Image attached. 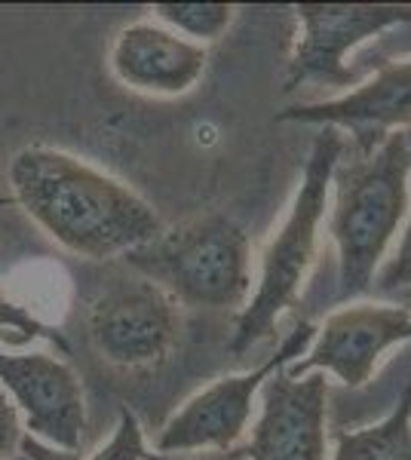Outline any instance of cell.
Wrapping results in <instances>:
<instances>
[{"instance_id":"d6986e66","label":"cell","mask_w":411,"mask_h":460,"mask_svg":"<svg viewBox=\"0 0 411 460\" xmlns=\"http://www.w3.org/2000/svg\"><path fill=\"white\" fill-rule=\"evenodd\" d=\"M19 455L25 460H84L80 451H65V448H52V445L34 439V436H22L19 442Z\"/></svg>"},{"instance_id":"30bf717a","label":"cell","mask_w":411,"mask_h":460,"mask_svg":"<svg viewBox=\"0 0 411 460\" xmlns=\"http://www.w3.org/2000/svg\"><path fill=\"white\" fill-rule=\"evenodd\" d=\"M328 381L323 372H273L261 387V414L243 460H328Z\"/></svg>"},{"instance_id":"2e32d148","label":"cell","mask_w":411,"mask_h":460,"mask_svg":"<svg viewBox=\"0 0 411 460\" xmlns=\"http://www.w3.org/2000/svg\"><path fill=\"white\" fill-rule=\"evenodd\" d=\"M89 460H160V455H151L145 442V429H141L136 414L130 408H121L114 433L89 455Z\"/></svg>"},{"instance_id":"9c48e42d","label":"cell","mask_w":411,"mask_h":460,"mask_svg":"<svg viewBox=\"0 0 411 460\" xmlns=\"http://www.w3.org/2000/svg\"><path fill=\"white\" fill-rule=\"evenodd\" d=\"M0 387L13 399L28 436L52 448H84V384L62 356L43 350H0Z\"/></svg>"},{"instance_id":"44dd1931","label":"cell","mask_w":411,"mask_h":460,"mask_svg":"<svg viewBox=\"0 0 411 460\" xmlns=\"http://www.w3.org/2000/svg\"><path fill=\"white\" fill-rule=\"evenodd\" d=\"M10 460H25V457H22V455H16V457H10Z\"/></svg>"},{"instance_id":"5b68a950","label":"cell","mask_w":411,"mask_h":460,"mask_svg":"<svg viewBox=\"0 0 411 460\" xmlns=\"http://www.w3.org/2000/svg\"><path fill=\"white\" fill-rule=\"evenodd\" d=\"M317 338V325L310 319H298L295 329L280 341L276 353L267 356L261 366L243 375H228L209 384L178 408L175 414L156 433L154 451L160 457L178 455H215V451H234L246 436L252 420V405L264 387V381L280 368L291 366L310 350Z\"/></svg>"},{"instance_id":"277c9868","label":"cell","mask_w":411,"mask_h":460,"mask_svg":"<svg viewBox=\"0 0 411 460\" xmlns=\"http://www.w3.org/2000/svg\"><path fill=\"white\" fill-rule=\"evenodd\" d=\"M126 261L188 307L243 310L252 295L249 234L228 215H203L163 230Z\"/></svg>"},{"instance_id":"ba28073f","label":"cell","mask_w":411,"mask_h":460,"mask_svg":"<svg viewBox=\"0 0 411 460\" xmlns=\"http://www.w3.org/2000/svg\"><path fill=\"white\" fill-rule=\"evenodd\" d=\"M411 341V310L393 301H356L335 310L317 329L304 359L282 372L301 377L310 372L335 375L344 387L360 390L371 381L387 350Z\"/></svg>"},{"instance_id":"4fadbf2b","label":"cell","mask_w":411,"mask_h":460,"mask_svg":"<svg viewBox=\"0 0 411 460\" xmlns=\"http://www.w3.org/2000/svg\"><path fill=\"white\" fill-rule=\"evenodd\" d=\"M332 460H411V375L378 424L338 433Z\"/></svg>"},{"instance_id":"8fae6325","label":"cell","mask_w":411,"mask_h":460,"mask_svg":"<svg viewBox=\"0 0 411 460\" xmlns=\"http://www.w3.org/2000/svg\"><path fill=\"white\" fill-rule=\"evenodd\" d=\"M276 120L347 129L350 151H375L387 136L411 129V58L380 65L369 80L335 99L291 105L280 111Z\"/></svg>"},{"instance_id":"5bb4252c","label":"cell","mask_w":411,"mask_h":460,"mask_svg":"<svg viewBox=\"0 0 411 460\" xmlns=\"http://www.w3.org/2000/svg\"><path fill=\"white\" fill-rule=\"evenodd\" d=\"M151 13L154 22L182 34L184 40L200 43V47L221 40L237 19L234 4H154Z\"/></svg>"},{"instance_id":"52a82bcc","label":"cell","mask_w":411,"mask_h":460,"mask_svg":"<svg viewBox=\"0 0 411 460\" xmlns=\"http://www.w3.org/2000/svg\"><path fill=\"white\" fill-rule=\"evenodd\" d=\"M89 341L117 368H151L182 335V304L151 279L117 283L89 304Z\"/></svg>"},{"instance_id":"7c38bea8","label":"cell","mask_w":411,"mask_h":460,"mask_svg":"<svg viewBox=\"0 0 411 460\" xmlns=\"http://www.w3.org/2000/svg\"><path fill=\"white\" fill-rule=\"evenodd\" d=\"M111 74L141 95L178 99L203 80L209 68V49L182 34L169 31L154 19H141L121 28L108 53Z\"/></svg>"},{"instance_id":"ac0fdd59","label":"cell","mask_w":411,"mask_h":460,"mask_svg":"<svg viewBox=\"0 0 411 460\" xmlns=\"http://www.w3.org/2000/svg\"><path fill=\"white\" fill-rule=\"evenodd\" d=\"M22 436H25V429H22V418H19L16 405L6 396V390L0 387V460H10L19 455Z\"/></svg>"},{"instance_id":"8992f818","label":"cell","mask_w":411,"mask_h":460,"mask_svg":"<svg viewBox=\"0 0 411 460\" xmlns=\"http://www.w3.org/2000/svg\"><path fill=\"white\" fill-rule=\"evenodd\" d=\"M298 40L289 58L286 93L301 86H360L347 53L390 28H411V4H298Z\"/></svg>"},{"instance_id":"ffe728a7","label":"cell","mask_w":411,"mask_h":460,"mask_svg":"<svg viewBox=\"0 0 411 460\" xmlns=\"http://www.w3.org/2000/svg\"><path fill=\"white\" fill-rule=\"evenodd\" d=\"M163 460H243V448L215 451V455H178V457H163Z\"/></svg>"},{"instance_id":"6da1fadb","label":"cell","mask_w":411,"mask_h":460,"mask_svg":"<svg viewBox=\"0 0 411 460\" xmlns=\"http://www.w3.org/2000/svg\"><path fill=\"white\" fill-rule=\"evenodd\" d=\"M6 178L28 218L86 261L126 258L166 230L160 212L136 188L58 147H22Z\"/></svg>"},{"instance_id":"7a4b0ae2","label":"cell","mask_w":411,"mask_h":460,"mask_svg":"<svg viewBox=\"0 0 411 460\" xmlns=\"http://www.w3.org/2000/svg\"><path fill=\"white\" fill-rule=\"evenodd\" d=\"M411 136L393 132L375 151L344 147L332 172L335 206L328 218L338 252V298L353 301L371 292L375 273L408 218Z\"/></svg>"},{"instance_id":"3957f363","label":"cell","mask_w":411,"mask_h":460,"mask_svg":"<svg viewBox=\"0 0 411 460\" xmlns=\"http://www.w3.org/2000/svg\"><path fill=\"white\" fill-rule=\"evenodd\" d=\"M344 147H347V138L332 126H323V132L313 138L301 184L295 190L286 221L280 225L273 240L267 243L264 255H261L258 286L249 295L240 316H237V329L234 338H230V353L234 356H243L261 341L271 338L280 316L301 298L308 273L317 261L319 227H323L326 218L332 172L338 166Z\"/></svg>"},{"instance_id":"9a60e30c","label":"cell","mask_w":411,"mask_h":460,"mask_svg":"<svg viewBox=\"0 0 411 460\" xmlns=\"http://www.w3.org/2000/svg\"><path fill=\"white\" fill-rule=\"evenodd\" d=\"M0 329L16 332L22 341H47V344L56 347L58 353H68V341H65L62 332L56 325L43 323L40 316H34L31 310L25 307L22 301L13 298L4 286H0Z\"/></svg>"},{"instance_id":"e0dca14e","label":"cell","mask_w":411,"mask_h":460,"mask_svg":"<svg viewBox=\"0 0 411 460\" xmlns=\"http://www.w3.org/2000/svg\"><path fill=\"white\" fill-rule=\"evenodd\" d=\"M411 136V129H408ZM375 295H411V206H408V221L402 230V240L396 255L375 273V283H371Z\"/></svg>"}]
</instances>
